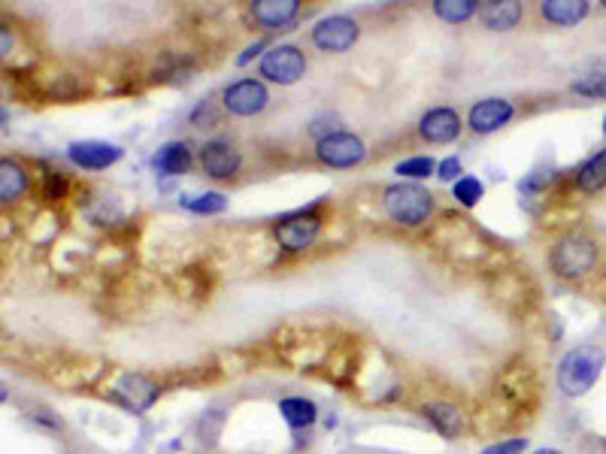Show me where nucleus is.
I'll use <instances>...</instances> for the list:
<instances>
[{
  "instance_id": "f257e3e1",
  "label": "nucleus",
  "mask_w": 606,
  "mask_h": 454,
  "mask_svg": "<svg viewBox=\"0 0 606 454\" xmlns=\"http://www.w3.org/2000/svg\"><path fill=\"white\" fill-rule=\"evenodd\" d=\"M603 367H606V352L600 346L585 343V346L570 349L558 361V373H555L561 394L564 397H585L597 385Z\"/></svg>"
},
{
  "instance_id": "f03ea898",
  "label": "nucleus",
  "mask_w": 606,
  "mask_h": 454,
  "mask_svg": "<svg viewBox=\"0 0 606 454\" xmlns=\"http://www.w3.org/2000/svg\"><path fill=\"white\" fill-rule=\"evenodd\" d=\"M382 209L403 227H419L434 212V194L416 182H397L382 191Z\"/></svg>"
},
{
  "instance_id": "7ed1b4c3",
  "label": "nucleus",
  "mask_w": 606,
  "mask_h": 454,
  "mask_svg": "<svg viewBox=\"0 0 606 454\" xmlns=\"http://www.w3.org/2000/svg\"><path fill=\"white\" fill-rule=\"evenodd\" d=\"M549 264L561 279H582L597 267V243L579 231H570L552 246Z\"/></svg>"
},
{
  "instance_id": "20e7f679",
  "label": "nucleus",
  "mask_w": 606,
  "mask_h": 454,
  "mask_svg": "<svg viewBox=\"0 0 606 454\" xmlns=\"http://www.w3.org/2000/svg\"><path fill=\"white\" fill-rule=\"evenodd\" d=\"M319 231H322V212H319V206H310V209H300V212L282 218L273 234L285 252H303L316 243Z\"/></svg>"
},
{
  "instance_id": "39448f33",
  "label": "nucleus",
  "mask_w": 606,
  "mask_h": 454,
  "mask_svg": "<svg viewBox=\"0 0 606 454\" xmlns=\"http://www.w3.org/2000/svg\"><path fill=\"white\" fill-rule=\"evenodd\" d=\"M303 73H307V55L291 43L273 46L270 52H264V58L258 64V76H264L267 82H276V85H294L303 79Z\"/></svg>"
},
{
  "instance_id": "423d86ee",
  "label": "nucleus",
  "mask_w": 606,
  "mask_h": 454,
  "mask_svg": "<svg viewBox=\"0 0 606 454\" xmlns=\"http://www.w3.org/2000/svg\"><path fill=\"white\" fill-rule=\"evenodd\" d=\"M361 37V25L349 16H325L313 25L310 40L319 52H331V55H343L349 52Z\"/></svg>"
},
{
  "instance_id": "0eeeda50",
  "label": "nucleus",
  "mask_w": 606,
  "mask_h": 454,
  "mask_svg": "<svg viewBox=\"0 0 606 454\" xmlns=\"http://www.w3.org/2000/svg\"><path fill=\"white\" fill-rule=\"evenodd\" d=\"M316 158L334 170H346V167H358L367 158V146L361 137L349 131H334L316 140Z\"/></svg>"
},
{
  "instance_id": "6e6552de",
  "label": "nucleus",
  "mask_w": 606,
  "mask_h": 454,
  "mask_svg": "<svg viewBox=\"0 0 606 454\" xmlns=\"http://www.w3.org/2000/svg\"><path fill=\"white\" fill-rule=\"evenodd\" d=\"M222 103L231 116L249 119V116L264 112V106L270 103V91L261 79H237L222 91Z\"/></svg>"
},
{
  "instance_id": "1a4fd4ad",
  "label": "nucleus",
  "mask_w": 606,
  "mask_h": 454,
  "mask_svg": "<svg viewBox=\"0 0 606 454\" xmlns=\"http://www.w3.org/2000/svg\"><path fill=\"white\" fill-rule=\"evenodd\" d=\"M197 161H200V170H204L210 179H219V182L234 179L240 173V164H243L237 146L228 143V140H210V143H204V146H200Z\"/></svg>"
},
{
  "instance_id": "9d476101",
  "label": "nucleus",
  "mask_w": 606,
  "mask_h": 454,
  "mask_svg": "<svg viewBox=\"0 0 606 454\" xmlns=\"http://www.w3.org/2000/svg\"><path fill=\"white\" fill-rule=\"evenodd\" d=\"M67 158L79 170H107L125 158V149L107 140H76L67 146Z\"/></svg>"
},
{
  "instance_id": "9b49d317",
  "label": "nucleus",
  "mask_w": 606,
  "mask_h": 454,
  "mask_svg": "<svg viewBox=\"0 0 606 454\" xmlns=\"http://www.w3.org/2000/svg\"><path fill=\"white\" fill-rule=\"evenodd\" d=\"M516 116V106L507 97H485L470 106L467 112V128L473 134H494Z\"/></svg>"
},
{
  "instance_id": "f8f14e48",
  "label": "nucleus",
  "mask_w": 606,
  "mask_h": 454,
  "mask_svg": "<svg viewBox=\"0 0 606 454\" xmlns=\"http://www.w3.org/2000/svg\"><path fill=\"white\" fill-rule=\"evenodd\" d=\"M419 134H422V140L437 143V146L455 143L461 137V116H458L452 106H434V109H428L425 116H422Z\"/></svg>"
},
{
  "instance_id": "ddd939ff",
  "label": "nucleus",
  "mask_w": 606,
  "mask_h": 454,
  "mask_svg": "<svg viewBox=\"0 0 606 454\" xmlns=\"http://www.w3.org/2000/svg\"><path fill=\"white\" fill-rule=\"evenodd\" d=\"M116 397H119L128 409L146 412V409H152V403L161 397V388H158L149 376H143V373H125V376L119 379V385H116Z\"/></svg>"
},
{
  "instance_id": "4468645a",
  "label": "nucleus",
  "mask_w": 606,
  "mask_h": 454,
  "mask_svg": "<svg viewBox=\"0 0 606 454\" xmlns=\"http://www.w3.org/2000/svg\"><path fill=\"white\" fill-rule=\"evenodd\" d=\"M525 16V7L516 0H488L479 7V22L488 31H513Z\"/></svg>"
},
{
  "instance_id": "2eb2a0df",
  "label": "nucleus",
  "mask_w": 606,
  "mask_h": 454,
  "mask_svg": "<svg viewBox=\"0 0 606 454\" xmlns=\"http://www.w3.org/2000/svg\"><path fill=\"white\" fill-rule=\"evenodd\" d=\"M249 13L261 28L273 31V28H285L300 13V4L297 0H255Z\"/></svg>"
},
{
  "instance_id": "dca6fc26",
  "label": "nucleus",
  "mask_w": 606,
  "mask_h": 454,
  "mask_svg": "<svg viewBox=\"0 0 606 454\" xmlns=\"http://www.w3.org/2000/svg\"><path fill=\"white\" fill-rule=\"evenodd\" d=\"M422 415L431 421V427L443 436V439H458L464 430V415L458 412V406L446 403V400H434L422 406Z\"/></svg>"
},
{
  "instance_id": "f3484780",
  "label": "nucleus",
  "mask_w": 606,
  "mask_h": 454,
  "mask_svg": "<svg viewBox=\"0 0 606 454\" xmlns=\"http://www.w3.org/2000/svg\"><path fill=\"white\" fill-rule=\"evenodd\" d=\"M152 164H155V173H161V176H182V173H188V167H191V146L182 143V140L164 143V146L155 152Z\"/></svg>"
},
{
  "instance_id": "a211bd4d",
  "label": "nucleus",
  "mask_w": 606,
  "mask_h": 454,
  "mask_svg": "<svg viewBox=\"0 0 606 454\" xmlns=\"http://www.w3.org/2000/svg\"><path fill=\"white\" fill-rule=\"evenodd\" d=\"M540 16L546 22H552V25L573 28L588 16V4H585V0H543Z\"/></svg>"
},
{
  "instance_id": "6ab92c4d",
  "label": "nucleus",
  "mask_w": 606,
  "mask_h": 454,
  "mask_svg": "<svg viewBox=\"0 0 606 454\" xmlns=\"http://www.w3.org/2000/svg\"><path fill=\"white\" fill-rule=\"evenodd\" d=\"M279 415L291 430H307L319 421V406L307 397H282L279 400Z\"/></svg>"
},
{
  "instance_id": "aec40b11",
  "label": "nucleus",
  "mask_w": 606,
  "mask_h": 454,
  "mask_svg": "<svg viewBox=\"0 0 606 454\" xmlns=\"http://www.w3.org/2000/svg\"><path fill=\"white\" fill-rule=\"evenodd\" d=\"M28 188V173L19 161H10L4 158L0 161V200L4 203H13L25 194Z\"/></svg>"
},
{
  "instance_id": "412c9836",
  "label": "nucleus",
  "mask_w": 606,
  "mask_h": 454,
  "mask_svg": "<svg viewBox=\"0 0 606 454\" xmlns=\"http://www.w3.org/2000/svg\"><path fill=\"white\" fill-rule=\"evenodd\" d=\"M576 188L585 194H597L606 188V149L591 155L579 170H576Z\"/></svg>"
},
{
  "instance_id": "4be33fe9",
  "label": "nucleus",
  "mask_w": 606,
  "mask_h": 454,
  "mask_svg": "<svg viewBox=\"0 0 606 454\" xmlns=\"http://www.w3.org/2000/svg\"><path fill=\"white\" fill-rule=\"evenodd\" d=\"M434 13H437V19H443L449 25H464L473 16H479V4L476 0H437Z\"/></svg>"
},
{
  "instance_id": "5701e85b",
  "label": "nucleus",
  "mask_w": 606,
  "mask_h": 454,
  "mask_svg": "<svg viewBox=\"0 0 606 454\" xmlns=\"http://www.w3.org/2000/svg\"><path fill=\"white\" fill-rule=\"evenodd\" d=\"M182 206L194 215H222L228 209V197L219 191H207V194H197L191 200H182Z\"/></svg>"
},
{
  "instance_id": "b1692460",
  "label": "nucleus",
  "mask_w": 606,
  "mask_h": 454,
  "mask_svg": "<svg viewBox=\"0 0 606 454\" xmlns=\"http://www.w3.org/2000/svg\"><path fill=\"white\" fill-rule=\"evenodd\" d=\"M222 427H225V409H219V406L207 409L204 415H200V421H197V436H200V442H204V445H216L219 436H222Z\"/></svg>"
},
{
  "instance_id": "393cba45",
  "label": "nucleus",
  "mask_w": 606,
  "mask_h": 454,
  "mask_svg": "<svg viewBox=\"0 0 606 454\" xmlns=\"http://www.w3.org/2000/svg\"><path fill=\"white\" fill-rule=\"evenodd\" d=\"M394 173H397L400 179H428V176H437V164H434V158H428V155H416V158L400 161V164L394 167Z\"/></svg>"
},
{
  "instance_id": "a878e982",
  "label": "nucleus",
  "mask_w": 606,
  "mask_h": 454,
  "mask_svg": "<svg viewBox=\"0 0 606 454\" xmlns=\"http://www.w3.org/2000/svg\"><path fill=\"white\" fill-rule=\"evenodd\" d=\"M452 197H455L461 206H476V203L485 197V185H482V179H476V176H461V179L452 185Z\"/></svg>"
},
{
  "instance_id": "bb28decb",
  "label": "nucleus",
  "mask_w": 606,
  "mask_h": 454,
  "mask_svg": "<svg viewBox=\"0 0 606 454\" xmlns=\"http://www.w3.org/2000/svg\"><path fill=\"white\" fill-rule=\"evenodd\" d=\"M570 91L573 94H582V97H591V100H603L606 97V73H585L579 79L570 82Z\"/></svg>"
},
{
  "instance_id": "cd10ccee",
  "label": "nucleus",
  "mask_w": 606,
  "mask_h": 454,
  "mask_svg": "<svg viewBox=\"0 0 606 454\" xmlns=\"http://www.w3.org/2000/svg\"><path fill=\"white\" fill-rule=\"evenodd\" d=\"M525 451H528V439L513 436V439H497V442L485 445L479 454H525Z\"/></svg>"
},
{
  "instance_id": "c85d7f7f",
  "label": "nucleus",
  "mask_w": 606,
  "mask_h": 454,
  "mask_svg": "<svg viewBox=\"0 0 606 454\" xmlns=\"http://www.w3.org/2000/svg\"><path fill=\"white\" fill-rule=\"evenodd\" d=\"M67 194V179L61 173H46L43 176V197L46 200H61Z\"/></svg>"
},
{
  "instance_id": "c756f323",
  "label": "nucleus",
  "mask_w": 606,
  "mask_h": 454,
  "mask_svg": "<svg viewBox=\"0 0 606 454\" xmlns=\"http://www.w3.org/2000/svg\"><path fill=\"white\" fill-rule=\"evenodd\" d=\"M437 176H440L443 182H449V179H455V182H458V179H461V158H455V155H452V158L440 161V164H437Z\"/></svg>"
},
{
  "instance_id": "7c9ffc66",
  "label": "nucleus",
  "mask_w": 606,
  "mask_h": 454,
  "mask_svg": "<svg viewBox=\"0 0 606 454\" xmlns=\"http://www.w3.org/2000/svg\"><path fill=\"white\" fill-rule=\"evenodd\" d=\"M264 46H267V40H255V43H252V46H249V49H246L240 58H237V67H246V64H249L255 55H261V49H264Z\"/></svg>"
},
{
  "instance_id": "2f4dec72",
  "label": "nucleus",
  "mask_w": 606,
  "mask_h": 454,
  "mask_svg": "<svg viewBox=\"0 0 606 454\" xmlns=\"http://www.w3.org/2000/svg\"><path fill=\"white\" fill-rule=\"evenodd\" d=\"M31 418H34V421H40V424H46V427H52V430H61V427H64V424H61V418H52V412H46V409L34 412Z\"/></svg>"
},
{
  "instance_id": "473e14b6",
  "label": "nucleus",
  "mask_w": 606,
  "mask_h": 454,
  "mask_svg": "<svg viewBox=\"0 0 606 454\" xmlns=\"http://www.w3.org/2000/svg\"><path fill=\"white\" fill-rule=\"evenodd\" d=\"M0 40H4V55H10V28L0 31Z\"/></svg>"
},
{
  "instance_id": "72a5a7b5",
  "label": "nucleus",
  "mask_w": 606,
  "mask_h": 454,
  "mask_svg": "<svg viewBox=\"0 0 606 454\" xmlns=\"http://www.w3.org/2000/svg\"><path fill=\"white\" fill-rule=\"evenodd\" d=\"M534 454H564V451H558V448H537Z\"/></svg>"
},
{
  "instance_id": "f704fd0d",
  "label": "nucleus",
  "mask_w": 606,
  "mask_h": 454,
  "mask_svg": "<svg viewBox=\"0 0 606 454\" xmlns=\"http://www.w3.org/2000/svg\"><path fill=\"white\" fill-rule=\"evenodd\" d=\"M603 134H606V116H603Z\"/></svg>"
},
{
  "instance_id": "c9c22d12",
  "label": "nucleus",
  "mask_w": 606,
  "mask_h": 454,
  "mask_svg": "<svg viewBox=\"0 0 606 454\" xmlns=\"http://www.w3.org/2000/svg\"><path fill=\"white\" fill-rule=\"evenodd\" d=\"M243 454H258V451H243Z\"/></svg>"
},
{
  "instance_id": "e433bc0d",
  "label": "nucleus",
  "mask_w": 606,
  "mask_h": 454,
  "mask_svg": "<svg viewBox=\"0 0 606 454\" xmlns=\"http://www.w3.org/2000/svg\"><path fill=\"white\" fill-rule=\"evenodd\" d=\"M603 10H606V0H603Z\"/></svg>"
}]
</instances>
